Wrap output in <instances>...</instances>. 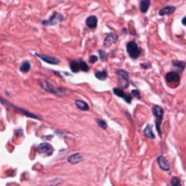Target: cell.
<instances>
[{
	"label": "cell",
	"mask_w": 186,
	"mask_h": 186,
	"mask_svg": "<svg viewBox=\"0 0 186 186\" xmlns=\"http://www.w3.org/2000/svg\"><path fill=\"white\" fill-rule=\"evenodd\" d=\"M39 84H40V86H42L45 90H47L48 93L54 94V95H56V96H64V95H65L66 89H64V88H60V87H56L54 84H51L49 81H47V80L40 81L39 82Z\"/></svg>",
	"instance_id": "cell-1"
},
{
	"label": "cell",
	"mask_w": 186,
	"mask_h": 186,
	"mask_svg": "<svg viewBox=\"0 0 186 186\" xmlns=\"http://www.w3.org/2000/svg\"><path fill=\"white\" fill-rule=\"evenodd\" d=\"M0 102H1L2 105L8 106V107H11V108H13V109H14V110H15V111H18L19 113L24 114V115H26V117H28V118H32V119H36V120H42V119H40V118H39V117H37L36 114L32 113V112H28V111H26V110H24V109L20 108V107H16V106L12 105L11 102L7 101V100L3 99V98H2V97H1V96H0Z\"/></svg>",
	"instance_id": "cell-2"
},
{
	"label": "cell",
	"mask_w": 186,
	"mask_h": 186,
	"mask_svg": "<svg viewBox=\"0 0 186 186\" xmlns=\"http://www.w3.org/2000/svg\"><path fill=\"white\" fill-rule=\"evenodd\" d=\"M153 113L155 115V119H156V127H157V132L159 134V136L161 137V129H160V125H161L162 122V118H163V109L159 106H153Z\"/></svg>",
	"instance_id": "cell-3"
},
{
	"label": "cell",
	"mask_w": 186,
	"mask_h": 186,
	"mask_svg": "<svg viewBox=\"0 0 186 186\" xmlns=\"http://www.w3.org/2000/svg\"><path fill=\"white\" fill-rule=\"evenodd\" d=\"M126 51H127L129 56L132 58V59H137L141 54V49L139 48L137 44H136L135 42H133V40H131V42H129L126 44Z\"/></svg>",
	"instance_id": "cell-4"
},
{
	"label": "cell",
	"mask_w": 186,
	"mask_h": 186,
	"mask_svg": "<svg viewBox=\"0 0 186 186\" xmlns=\"http://www.w3.org/2000/svg\"><path fill=\"white\" fill-rule=\"evenodd\" d=\"M63 20H64V16L61 13L54 12L51 18H49L48 20H42V23L44 25H56L58 23H61Z\"/></svg>",
	"instance_id": "cell-5"
},
{
	"label": "cell",
	"mask_w": 186,
	"mask_h": 186,
	"mask_svg": "<svg viewBox=\"0 0 186 186\" xmlns=\"http://www.w3.org/2000/svg\"><path fill=\"white\" fill-rule=\"evenodd\" d=\"M37 151H38L39 153L44 155V156L48 157V156H51L52 153H54V147H52L49 143H42V144L37 147Z\"/></svg>",
	"instance_id": "cell-6"
},
{
	"label": "cell",
	"mask_w": 186,
	"mask_h": 186,
	"mask_svg": "<svg viewBox=\"0 0 186 186\" xmlns=\"http://www.w3.org/2000/svg\"><path fill=\"white\" fill-rule=\"evenodd\" d=\"M118 42V35L117 33H114V32H111V33H109L106 35L105 37V40H103V46L105 47H110L112 46L113 44Z\"/></svg>",
	"instance_id": "cell-7"
},
{
	"label": "cell",
	"mask_w": 186,
	"mask_h": 186,
	"mask_svg": "<svg viewBox=\"0 0 186 186\" xmlns=\"http://www.w3.org/2000/svg\"><path fill=\"white\" fill-rule=\"evenodd\" d=\"M35 56L38 57L44 62H47L48 64H59L60 63V60L58 58L52 57V56H45V54H35Z\"/></svg>",
	"instance_id": "cell-8"
},
{
	"label": "cell",
	"mask_w": 186,
	"mask_h": 186,
	"mask_svg": "<svg viewBox=\"0 0 186 186\" xmlns=\"http://www.w3.org/2000/svg\"><path fill=\"white\" fill-rule=\"evenodd\" d=\"M165 80H167V82H168L169 84H172V83L179 84V83H180V80H181V76L177 72L171 71V72L167 73V75H165Z\"/></svg>",
	"instance_id": "cell-9"
},
{
	"label": "cell",
	"mask_w": 186,
	"mask_h": 186,
	"mask_svg": "<svg viewBox=\"0 0 186 186\" xmlns=\"http://www.w3.org/2000/svg\"><path fill=\"white\" fill-rule=\"evenodd\" d=\"M113 93H114V95H117V96L122 97L127 103H131V102H132V99H133L132 95L126 94L123 89H121V88H113Z\"/></svg>",
	"instance_id": "cell-10"
},
{
	"label": "cell",
	"mask_w": 186,
	"mask_h": 186,
	"mask_svg": "<svg viewBox=\"0 0 186 186\" xmlns=\"http://www.w3.org/2000/svg\"><path fill=\"white\" fill-rule=\"evenodd\" d=\"M157 162H158V165L159 168L161 169L162 171H170V163L167 159H165L164 156H159L158 159H157Z\"/></svg>",
	"instance_id": "cell-11"
},
{
	"label": "cell",
	"mask_w": 186,
	"mask_h": 186,
	"mask_svg": "<svg viewBox=\"0 0 186 186\" xmlns=\"http://www.w3.org/2000/svg\"><path fill=\"white\" fill-rule=\"evenodd\" d=\"M68 161H69V163H71V164H76V163H78V162L83 161V156H82L81 153H73V155L69 156Z\"/></svg>",
	"instance_id": "cell-12"
},
{
	"label": "cell",
	"mask_w": 186,
	"mask_h": 186,
	"mask_svg": "<svg viewBox=\"0 0 186 186\" xmlns=\"http://www.w3.org/2000/svg\"><path fill=\"white\" fill-rule=\"evenodd\" d=\"M115 73H117V75L121 78V80H122V81L125 82L126 86H129V73L126 72V71H124V70H121V69L117 70V71H115Z\"/></svg>",
	"instance_id": "cell-13"
},
{
	"label": "cell",
	"mask_w": 186,
	"mask_h": 186,
	"mask_svg": "<svg viewBox=\"0 0 186 186\" xmlns=\"http://www.w3.org/2000/svg\"><path fill=\"white\" fill-rule=\"evenodd\" d=\"M97 24H98V19H97L95 15H90V16H88V18L86 19L87 27H89V28H92V30L96 28Z\"/></svg>",
	"instance_id": "cell-14"
},
{
	"label": "cell",
	"mask_w": 186,
	"mask_h": 186,
	"mask_svg": "<svg viewBox=\"0 0 186 186\" xmlns=\"http://www.w3.org/2000/svg\"><path fill=\"white\" fill-rule=\"evenodd\" d=\"M175 7L173 6H167L164 8H162V9L159 10V15L160 16H164V15H170L175 11Z\"/></svg>",
	"instance_id": "cell-15"
},
{
	"label": "cell",
	"mask_w": 186,
	"mask_h": 186,
	"mask_svg": "<svg viewBox=\"0 0 186 186\" xmlns=\"http://www.w3.org/2000/svg\"><path fill=\"white\" fill-rule=\"evenodd\" d=\"M74 103L80 110H83V111H88V110H89V106H88V103L85 102L84 100L77 99V100H75Z\"/></svg>",
	"instance_id": "cell-16"
},
{
	"label": "cell",
	"mask_w": 186,
	"mask_h": 186,
	"mask_svg": "<svg viewBox=\"0 0 186 186\" xmlns=\"http://www.w3.org/2000/svg\"><path fill=\"white\" fill-rule=\"evenodd\" d=\"M150 3L151 1L150 0H141V3H139V10H141V13H146L148 11L150 7Z\"/></svg>",
	"instance_id": "cell-17"
},
{
	"label": "cell",
	"mask_w": 186,
	"mask_h": 186,
	"mask_svg": "<svg viewBox=\"0 0 186 186\" xmlns=\"http://www.w3.org/2000/svg\"><path fill=\"white\" fill-rule=\"evenodd\" d=\"M144 135L147 138H151V139L155 138V134H153V127H151L150 124H148L144 129Z\"/></svg>",
	"instance_id": "cell-18"
},
{
	"label": "cell",
	"mask_w": 186,
	"mask_h": 186,
	"mask_svg": "<svg viewBox=\"0 0 186 186\" xmlns=\"http://www.w3.org/2000/svg\"><path fill=\"white\" fill-rule=\"evenodd\" d=\"M172 65H173V68L179 69V72H182V71L185 69V62H183V61L173 60L172 61Z\"/></svg>",
	"instance_id": "cell-19"
},
{
	"label": "cell",
	"mask_w": 186,
	"mask_h": 186,
	"mask_svg": "<svg viewBox=\"0 0 186 186\" xmlns=\"http://www.w3.org/2000/svg\"><path fill=\"white\" fill-rule=\"evenodd\" d=\"M70 68H71V71L73 73H77L78 71H81L80 69V62L75 60H71L70 61Z\"/></svg>",
	"instance_id": "cell-20"
},
{
	"label": "cell",
	"mask_w": 186,
	"mask_h": 186,
	"mask_svg": "<svg viewBox=\"0 0 186 186\" xmlns=\"http://www.w3.org/2000/svg\"><path fill=\"white\" fill-rule=\"evenodd\" d=\"M95 76H96V78H98V80H100V81H105V80H107V77H108V73H107V71H97L96 73H95Z\"/></svg>",
	"instance_id": "cell-21"
},
{
	"label": "cell",
	"mask_w": 186,
	"mask_h": 186,
	"mask_svg": "<svg viewBox=\"0 0 186 186\" xmlns=\"http://www.w3.org/2000/svg\"><path fill=\"white\" fill-rule=\"evenodd\" d=\"M30 70H31V63L28 61H24L21 64V66H20V71L22 73H27Z\"/></svg>",
	"instance_id": "cell-22"
},
{
	"label": "cell",
	"mask_w": 186,
	"mask_h": 186,
	"mask_svg": "<svg viewBox=\"0 0 186 186\" xmlns=\"http://www.w3.org/2000/svg\"><path fill=\"white\" fill-rule=\"evenodd\" d=\"M78 62H80V69H81V71H84V72H88L89 71V66L87 65V63L84 60H80Z\"/></svg>",
	"instance_id": "cell-23"
},
{
	"label": "cell",
	"mask_w": 186,
	"mask_h": 186,
	"mask_svg": "<svg viewBox=\"0 0 186 186\" xmlns=\"http://www.w3.org/2000/svg\"><path fill=\"white\" fill-rule=\"evenodd\" d=\"M171 185L172 186H180L181 185V181L179 177L176 176H173L172 177V180H171Z\"/></svg>",
	"instance_id": "cell-24"
},
{
	"label": "cell",
	"mask_w": 186,
	"mask_h": 186,
	"mask_svg": "<svg viewBox=\"0 0 186 186\" xmlns=\"http://www.w3.org/2000/svg\"><path fill=\"white\" fill-rule=\"evenodd\" d=\"M96 122H97V124L101 127V129H107V127H108V125H107V123H106L105 121L103 120H100V119H97L96 120Z\"/></svg>",
	"instance_id": "cell-25"
},
{
	"label": "cell",
	"mask_w": 186,
	"mask_h": 186,
	"mask_svg": "<svg viewBox=\"0 0 186 186\" xmlns=\"http://www.w3.org/2000/svg\"><path fill=\"white\" fill-rule=\"evenodd\" d=\"M131 95H132V97H135L137 99H141V94H139V90L138 89H133Z\"/></svg>",
	"instance_id": "cell-26"
},
{
	"label": "cell",
	"mask_w": 186,
	"mask_h": 186,
	"mask_svg": "<svg viewBox=\"0 0 186 186\" xmlns=\"http://www.w3.org/2000/svg\"><path fill=\"white\" fill-rule=\"evenodd\" d=\"M99 56H100V60L101 61H106L107 60V52H105L103 50H99Z\"/></svg>",
	"instance_id": "cell-27"
},
{
	"label": "cell",
	"mask_w": 186,
	"mask_h": 186,
	"mask_svg": "<svg viewBox=\"0 0 186 186\" xmlns=\"http://www.w3.org/2000/svg\"><path fill=\"white\" fill-rule=\"evenodd\" d=\"M97 60H98V57H97V56H92V57L89 58V62L90 63H95Z\"/></svg>",
	"instance_id": "cell-28"
},
{
	"label": "cell",
	"mask_w": 186,
	"mask_h": 186,
	"mask_svg": "<svg viewBox=\"0 0 186 186\" xmlns=\"http://www.w3.org/2000/svg\"><path fill=\"white\" fill-rule=\"evenodd\" d=\"M182 24L186 26V16H185V18H183V20H182Z\"/></svg>",
	"instance_id": "cell-29"
}]
</instances>
